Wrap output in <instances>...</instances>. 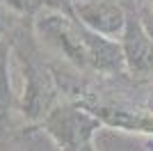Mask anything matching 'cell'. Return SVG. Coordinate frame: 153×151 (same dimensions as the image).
Instances as JSON below:
<instances>
[{"label":"cell","mask_w":153,"mask_h":151,"mask_svg":"<svg viewBox=\"0 0 153 151\" xmlns=\"http://www.w3.org/2000/svg\"><path fill=\"white\" fill-rule=\"evenodd\" d=\"M44 135L59 151H82L89 149L101 121L78 101V103H59L41 119Z\"/></svg>","instance_id":"1"},{"label":"cell","mask_w":153,"mask_h":151,"mask_svg":"<svg viewBox=\"0 0 153 151\" xmlns=\"http://www.w3.org/2000/svg\"><path fill=\"white\" fill-rule=\"evenodd\" d=\"M34 34L59 60L73 64L76 69H87L85 53V28L73 16L59 12H44L34 21Z\"/></svg>","instance_id":"2"},{"label":"cell","mask_w":153,"mask_h":151,"mask_svg":"<svg viewBox=\"0 0 153 151\" xmlns=\"http://www.w3.org/2000/svg\"><path fill=\"white\" fill-rule=\"evenodd\" d=\"M71 16L103 37L119 39L128 21V12L119 0H69Z\"/></svg>","instance_id":"3"},{"label":"cell","mask_w":153,"mask_h":151,"mask_svg":"<svg viewBox=\"0 0 153 151\" xmlns=\"http://www.w3.org/2000/svg\"><path fill=\"white\" fill-rule=\"evenodd\" d=\"M23 60V94H21V112L30 121H39L51 112L55 105V85H53L51 73L30 62L25 57Z\"/></svg>","instance_id":"4"},{"label":"cell","mask_w":153,"mask_h":151,"mask_svg":"<svg viewBox=\"0 0 153 151\" xmlns=\"http://www.w3.org/2000/svg\"><path fill=\"white\" fill-rule=\"evenodd\" d=\"M119 44H121V50H123L128 73L137 76V78L153 76V41L135 14H128V21L121 37H119Z\"/></svg>","instance_id":"5"},{"label":"cell","mask_w":153,"mask_h":151,"mask_svg":"<svg viewBox=\"0 0 153 151\" xmlns=\"http://www.w3.org/2000/svg\"><path fill=\"white\" fill-rule=\"evenodd\" d=\"M101 126L117 128L126 133H146L153 135V112L151 110H135L128 105H117V103H87L80 101Z\"/></svg>","instance_id":"6"},{"label":"cell","mask_w":153,"mask_h":151,"mask_svg":"<svg viewBox=\"0 0 153 151\" xmlns=\"http://www.w3.org/2000/svg\"><path fill=\"white\" fill-rule=\"evenodd\" d=\"M9 57L12 48L5 39H0V135L12 121L14 112V92H12V78H9Z\"/></svg>","instance_id":"7"},{"label":"cell","mask_w":153,"mask_h":151,"mask_svg":"<svg viewBox=\"0 0 153 151\" xmlns=\"http://www.w3.org/2000/svg\"><path fill=\"white\" fill-rule=\"evenodd\" d=\"M137 19H140L142 28L146 30V34L153 41V0H146V2L137 9Z\"/></svg>","instance_id":"8"},{"label":"cell","mask_w":153,"mask_h":151,"mask_svg":"<svg viewBox=\"0 0 153 151\" xmlns=\"http://www.w3.org/2000/svg\"><path fill=\"white\" fill-rule=\"evenodd\" d=\"M5 7H9V9H14V12H21V14H25V12H30V2L32 0H0Z\"/></svg>","instance_id":"9"},{"label":"cell","mask_w":153,"mask_h":151,"mask_svg":"<svg viewBox=\"0 0 153 151\" xmlns=\"http://www.w3.org/2000/svg\"><path fill=\"white\" fill-rule=\"evenodd\" d=\"M151 112H153V96H151Z\"/></svg>","instance_id":"10"}]
</instances>
